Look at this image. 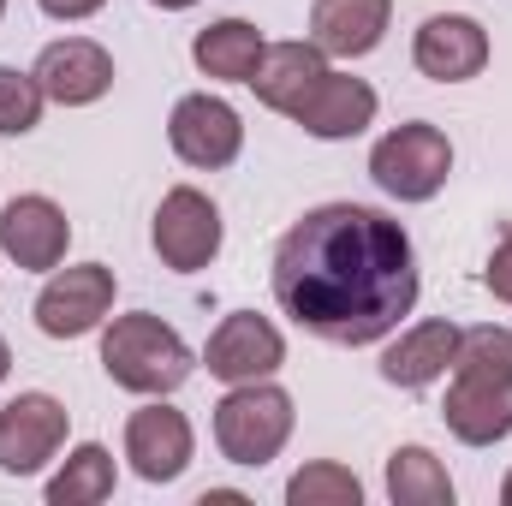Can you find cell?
<instances>
[{
  "mask_svg": "<svg viewBox=\"0 0 512 506\" xmlns=\"http://www.w3.org/2000/svg\"><path fill=\"white\" fill-rule=\"evenodd\" d=\"M447 429L465 441V447H495L512 435V376H459L447 387V405H441Z\"/></svg>",
  "mask_w": 512,
  "mask_h": 506,
  "instance_id": "cell-14",
  "label": "cell"
},
{
  "mask_svg": "<svg viewBox=\"0 0 512 506\" xmlns=\"http://www.w3.org/2000/svg\"><path fill=\"white\" fill-rule=\"evenodd\" d=\"M286 501L292 506H358L364 501V483L346 465H304L286 483Z\"/></svg>",
  "mask_w": 512,
  "mask_h": 506,
  "instance_id": "cell-23",
  "label": "cell"
},
{
  "mask_svg": "<svg viewBox=\"0 0 512 506\" xmlns=\"http://www.w3.org/2000/svg\"><path fill=\"white\" fill-rule=\"evenodd\" d=\"M167 143L185 167H233L245 149V126L221 96H179L173 120H167Z\"/></svg>",
  "mask_w": 512,
  "mask_h": 506,
  "instance_id": "cell-8",
  "label": "cell"
},
{
  "mask_svg": "<svg viewBox=\"0 0 512 506\" xmlns=\"http://www.w3.org/2000/svg\"><path fill=\"white\" fill-rule=\"evenodd\" d=\"M203 364H209V376L227 381V387H239V381H268L286 364V340H280V328H274L268 316L233 310V316L209 334Z\"/></svg>",
  "mask_w": 512,
  "mask_h": 506,
  "instance_id": "cell-7",
  "label": "cell"
},
{
  "mask_svg": "<svg viewBox=\"0 0 512 506\" xmlns=\"http://www.w3.org/2000/svg\"><path fill=\"white\" fill-rule=\"evenodd\" d=\"M108 310H114V268H102V262L60 268V274L36 292V328H42L48 340H78V334H90Z\"/></svg>",
  "mask_w": 512,
  "mask_h": 506,
  "instance_id": "cell-6",
  "label": "cell"
},
{
  "mask_svg": "<svg viewBox=\"0 0 512 506\" xmlns=\"http://www.w3.org/2000/svg\"><path fill=\"white\" fill-rule=\"evenodd\" d=\"M114 495V453L108 447H96V441H84L72 459H66V471L48 483V501L54 506H96Z\"/></svg>",
  "mask_w": 512,
  "mask_h": 506,
  "instance_id": "cell-21",
  "label": "cell"
},
{
  "mask_svg": "<svg viewBox=\"0 0 512 506\" xmlns=\"http://www.w3.org/2000/svg\"><path fill=\"white\" fill-rule=\"evenodd\" d=\"M453 370L459 376H512V328H501V322L465 328L459 352H453Z\"/></svg>",
  "mask_w": 512,
  "mask_h": 506,
  "instance_id": "cell-22",
  "label": "cell"
},
{
  "mask_svg": "<svg viewBox=\"0 0 512 506\" xmlns=\"http://www.w3.org/2000/svg\"><path fill=\"white\" fill-rule=\"evenodd\" d=\"M66 441V405L54 393H18L0 411V471L6 477H30L42 471Z\"/></svg>",
  "mask_w": 512,
  "mask_h": 506,
  "instance_id": "cell-9",
  "label": "cell"
},
{
  "mask_svg": "<svg viewBox=\"0 0 512 506\" xmlns=\"http://www.w3.org/2000/svg\"><path fill=\"white\" fill-rule=\"evenodd\" d=\"M453 352H459V328L453 322H417L405 340H393L382 358V381L393 387H429L453 370Z\"/></svg>",
  "mask_w": 512,
  "mask_h": 506,
  "instance_id": "cell-18",
  "label": "cell"
},
{
  "mask_svg": "<svg viewBox=\"0 0 512 506\" xmlns=\"http://www.w3.org/2000/svg\"><path fill=\"white\" fill-rule=\"evenodd\" d=\"M203 506H245V495H233V489H209Z\"/></svg>",
  "mask_w": 512,
  "mask_h": 506,
  "instance_id": "cell-27",
  "label": "cell"
},
{
  "mask_svg": "<svg viewBox=\"0 0 512 506\" xmlns=\"http://www.w3.org/2000/svg\"><path fill=\"white\" fill-rule=\"evenodd\" d=\"M102 370L114 376V387L126 393H173L191 376V346L149 310H131V316H114V328L102 334Z\"/></svg>",
  "mask_w": 512,
  "mask_h": 506,
  "instance_id": "cell-2",
  "label": "cell"
},
{
  "mask_svg": "<svg viewBox=\"0 0 512 506\" xmlns=\"http://www.w3.org/2000/svg\"><path fill=\"white\" fill-rule=\"evenodd\" d=\"M161 12H185V6H197V0H155Z\"/></svg>",
  "mask_w": 512,
  "mask_h": 506,
  "instance_id": "cell-28",
  "label": "cell"
},
{
  "mask_svg": "<svg viewBox=\"0 0 512 506\" xmlns=\"http://www.w3.org/2000/svg\"><path fill=\"white\" fill-rule=\"evenodd\" d=\"M501 501H507V506H512V471H507V483H501Z\"/></svg>",
  "mask_w": 512,
  "mask_h": 506,
  "instance_id": "cell-30",
  "label": "cell"
},
{
  "mask_svg": "<svg viewBox=\"0 0 512 506\" xmlns=\"http://www.w3.org/2000/svg\"><path fill=\"white\" fill-rule=\"evenodd\" d=\"M387 12H393V0H316L310 6V42L322 54L364 60V54L382 48Z\"/></svg>",
  "mask_w": 512,
  "mask_h": 506,
  "instance_id": "cell-16",
  "label": "cell"
},
{
  "mask_svg": "<svg viewBox=\"0 0 512 506\" xmlns=\"http://www.w3.org/2000/svg\"><path fill=\"white\" fill-rule=\"evenodd\" d=\"M292 120L310 131V137H322V143H334V137H358V131L376 120V90H370L364 78H340V72H328V78L316 84V96H310Z\"/></svg>",
  "mask_w": 512,
  "mask_h": 506,
  "instance_id": "cell-17",
  "label": "cell"
},
{
  "mask_svg": "<svg viewBox=\"0 0 512 506\" xmlns=\"http://www.w3.org/2000/svg\"><path fill=\"white\" fill-rule=\"evenodd\" d=\"M274 304L328 346H376L417 304V256L399 221L364 203L310 209L274 251Z\"/></svg>",
  "mask_w": 512,
  "mask_h": 506,
  "instance_id": "cell-1",
  "label": "cell"
},
{
  "mask_svg": "<svg viewBox=\"0 0 512 506\" xmlns=\"http://www.w3.org/2000/svg\"><path fill=\"white\" fill-rule=\"evenodd\" d=\"M387 495L393 506H453V477L429 447H399L387 459Z\"/></svg>",
  "mask_w": 512,
  "mask_h": 506,
  "instance_id": "cell-20",
  "label": "cell"
},
{
  "mask_svg": "<svg viewBox=\"0 0 512 506\" xmlns=\"http://www.w3.org/2000/svg\"><path fill=\"white\" fill-rule=\"evenodd\" d=\"M6 370H12V352H6V340H0V381H6Z\"/></svg>",
  "mask_w": 512,
  "mask_h": 506,
  "instance_id": "cell-29",
  "label": "cell"
},
{
  "mask_svg": "<svg viewBox=\"0 0 512 506\" xmlns=\"http://www.w3.org/2000/svg\"><path fill=\"white\" fill-rule=\"evenodd\" d=\"M155 256L173 268V274H197L221 256V209L191 191V185H173L155 209Z\"/></svg>",
  "mask_w": 512,
  "mask_h": 506,
  "instance_id": "cell-5",
  "label": "cell"
},
{
  "mask_svg": "<svg viewBox=\"0 0 512 506\" xmlns=\"http://www.w3.org/2000/svg\"><path fill=\"white\" fill-rule=\"evenodd\" d=\"M36 84H42V96L60 102V108H90V102H102V96L114 90V60H108L102 42L66 36V42H48V48H42Z\"/></svg>",
  "mask_w": 512,
  "mask_h": 506,
  "instance_id": "cell-11",
  "label": "cell"
},
{
  "mask_svg": "<svg viewBox=\"0 0 512 506\" xmlns=\"http://www.w3.org/2000/svg\"><path fill=\"white\" fill-rule=\"evenodd\" d=\"M262 30L245 18H215L209 30H197L191 42V60L209 72V78H227V84H251L256 66H262Z\"/></svg>",
  "mask_w": 512,
  "mask_h": 506,
  "instance_id": "cell-19",
  "label": "cell"
},
{
  "mask_svg": "<svg viewBox=\"0 0 512 506\" xmlns=\"http://www.w3.org/2000/svg\"><path fill=\"white\" fill-rule=\"evenodd\" d=\"M411 60L435 84H465L489 66V30L465 12H435V18H423V30L411 42Z\"/></svg>",
  "mask_w": 512,
  "mask_h": 506,
  "instance_id": "cell-10",
  "label": "cell"
},
{
  "mask_svg": "<svg viewBox=\"0 0 512 506\" xmlns=\"http://www.w3.org/2000/svg\"><path fill=\"white\" fill-rule=\"evenodd\" d=\"M42 84H36V72H18V66H0V137H24V131H36L42 120Z\"/></svg>",
  "mask_w": 512,
  "mask_h": 506,
  "instance_id": "cell-24",
  "label": "cell"
},
{
  "mask_svg": "<svg viewBox=\"0 0 512 506\" xmlns=\"http://www.w3.org/2000/svg\"><path fill=\"white\" fill-rule=\"evenodd\" d=\"M483 280H489V292H495V298H507V304H512V233L495 245L489 268H483Z\"/></svg>",
  "mask_w": 512,
  "mask_h": 506,
  "instance_id": "cell-25",
  "label": "cell"
},
{
  "mask_svg": "<svg viewBox=\"0 0 512 506\" xmlns=\"http://www.w3.org/2000/svg\"><path fill=\"white\" fill-rule=\"evenodd\" d=\"M0 12H6V0H0Z\"/></svg>",
  "mask_w": 512,
  "mask_h": 506,
  "instance_id": "cell-31",
  "label": "cell"
},
{
  "mask_svg": "<svg viewBox=\"0 0 512 506\" xmlns=\"http://www.w3.org/2000/svg\"><path fill=\"white\" fill-rule=\"evenodd\" d=\"M292 441V393L268 381H239L215 405V447L233 465H268Z\"/></svg>",
  "mask_w": 512,
  "mask_h": 506,
  "instance_id": "cell-3",
  "label": "cell"
},
{
  "mask_svg": "<svg viewBox=\"0 0 512 506\" xmlns=\"http://www.w3.org/2000/svg\"><path fill=\"white\" fill-rule=\"evenodd\" d=\"M66 245H72V221L54 197H12L0 209V251L18 268L48 274V268L66 262Z\"/></svg>",
  "mask_w": 512,
  "mask_h": 506,
  "instance_id": "cell-12",
  "label": "cell"
},
{
  "mask_svg": "<svg viewBox=\"0 0 512 506\" xmlns=\"http://www.w3.org/2000/svg\"><path fill=\"white\" fill-rule=\"evenodd\" d=\"M191 423H185V411H173V405H143V411H131L126 423V459L131 471L143 477V483H173V477H185V465H191Z\"/></svg>",
  "mask_w": 512,
  "mask_h": 506,
  "instance_id": "cell-13",
  "label": "cell"
},
{
  "mask_svg": "<svg viewBox=\"0 0 512 506\" xmlns=\"http://www.w3.org/2000/svg\"><path fill=\"white\" fill-rule=\"evenodd\" d=\"M328 78V54L316 48V42H268L262 48V66H256L251 90L262 108H274V114H298L310 96H316V84Z\"/></svg>",
  "mask_w": 512,
  "mask_h": 506,
  "instance_id": "cell-15",
  "label": "cell"
},
{
  "mask_svg": "<svg viewBox=\"0 0 512 506\" xmlns=\"http://www.w3.org/2000/svg\"><path fill=\"white\" fill-rule=\"evenodd\" d=\"M36 6H42L48 18H66V24H72V18H90V12H102L108 0H36Z\"/></svg>",
  "mask_w": 512,
  "mask_h": 506,
  "instance_id": "cell-26",
  "label": "cell"
},
{
  "mask_svg": "<svg viewBox=\"0 0 512 506\" xmlns=\"http://www.w3.org/2000/svg\"><path fill=\"white\" fill-rule=\"evenodd\" d=\"M447 173H453V143L441 126H423V120L387 131L370 149V179L399 203H429L447 185Z\"/></svg>",
  "mask_w": 512,
  "mask_h": 506,
  "instance_id": "cell-4",
  "label": "cell"
}]
</instances>
